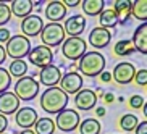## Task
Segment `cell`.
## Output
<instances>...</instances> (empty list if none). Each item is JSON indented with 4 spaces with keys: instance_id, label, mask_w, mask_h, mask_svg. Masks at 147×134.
Masks as SVG:
<instances>
[{
    "instance_id": "6da1fadb",
    "label": "cell",
    "mask_w": 147,
    "mask_h": 134,
    "mask_svg": "<svg viewBox=\"0 0 147 134\" xmlns=\"http://www.w3.org/2000/svg\"><path fill=\"white\" fill-rule=\"evenodd\" d=\"M69 99L60 87H47V91L40 95V108L45 113H60L65 110Z\"/></svg>"
},
{
    "instance_id": "7a4b0ae2",
    "label": "cell",
    "mask_w": 147,
    "mask_h": 134,
    "mask_svg": "<svg viewBox=\"0 0 147 134\" xmlns=\"http://www.w3.org/2000/svg\"><path fill=\"white\" fill-rule=\"evenodd\" d=\"M105 63H107L105 57L97 50H92V52H86L79 58L78 69L87 78H94L105 71Z\"/></svg>"
},
{
    "instance_id": "3957f363",
    "label": "cell",
    "mask_w": 147,
    "mask_h": 134,
    "mask_svg": "<svg viewBox=\"0 0 147 134\" xmlns=\"http://www.w3.org/2000/svg\"><path fill=\"white\" fill-rule=\"evenodd\" d=\"M39 36H40V39H42V45H45V47H49V48L63 44V40H65V37H66L61 23H47V24L42 28Z\"/></svg>"
},
{
    "instance_id": "277c9868",
    "label": "cell",
    "mask_w": 147,
    "mask_h": 134,
    "mask_svg": "<svg viewBox=\"0 0 147 134\" xmlns=\"http://www.w3.org/2000/svg\"><path fill=\"white\" fill-rule=\"evenodd\" d=\"M29 50H31V42L23 34L11 36L7 42V47H5V53L13 60H23L24 57H28Z\"/></svg>"
},
{
    "instance_id": "5b68a950",
    "label": "cell",
    "mask_w": 147,
    "mask_h": 134,
    "mask_svg": "<svg viewBox=\"0 0 147 134\" xmlns=\"http://www.w3.org/2000/svg\"><path fill=\"white\" fill-rule=\"evenodd\" d=\"M15 95L18 100H34L39 94V82L34 79V76H23L15 84Z\"/></svg>"
},
{
    "instance_id": "8992f818",
    "label": "cell",
    "mask_w": 147,
    "mask_h": 134,
    "mask_svg": "<svg viewBox=\"0 0 147 134\" xmlns=\"http://www.w3.org/2000/svg\"><path fill=\"white\" fill-rule=\"evenodd\" d=\"M86 48H87V42L82 37H68V39L63 40L61 53L66 60L76 61L86 53Z\"/></svg>"
},
{
    "instance_id": "52a82bcc",
    "label": "cell",
    "mask_w": 147,
    "mask_h": 134,
    "mask_svg": "<svg viewBox=\"0 0 147 134\" xmlns=\"http://www.w3.org/2000/svg\"><path fill=\"white\" fill-rule=\"evenodd\" d=\"M79 113H76V110H71V108H65L61 110L60 113H57V121L55 126L58 129L65 131V133H71L79 126Z\"/></svg>"
},
{
    "instance_id": "ba28073f",
    "label": "cell",
    "mask_w": 147,
    "mask_h": 134,
    "mask_svg": "<svg viewBox=\"0 0 147 134\" xmlns=\"http://www.w3.org/2000/svg\"><path fill=\"white\" fill-rule=\"evenodd\" d=\"M28 58H29V61L34 66L45 68V66L52 65L53 52H52V48L45 47V45H37V47H34V48H31V50H29Z\"/></svg>"
},
{
    "instance_id": "9c48e42d",
    "label": "cell",
    "mask_w": 147,
    "mask_h": 134,
    "mask_svg": "<svg viewBox=\"0 0 147 134\" xmlns=\"http://www.w3.org/2000/svg\"><path fill=\"white\" fill-rule=\"evenodd\" d=\"M134 74H136V68H134L133 63H129V61H120L113 68L112 79H115V82H118V84H129L134 79Z\"/></svg>"
},
{
    "instance_id": "30bf717a",
    "label": "cell",
    "mask_w": 147,
    "mask_h": 134,
    "mask_svg": "<svg viewBox=\"0 0 147 134\" xmlns=\"http://www.w3.org/2000/svg\"><path fill=\"white\" fill-rule=\"evenodd\" d=\"M58 84H60V89L65 92L66 95L68 94L76 95L82 89V76L78 73H66V74L61 76Z\"/></svg>"
},
{
    "instance_id": "8fae6325",
    "label": "cell",
    "mask_w": 147,
    "mask_h": 134,
    "mask_svg": "<svg viewBox=\"0 0 147 134\" xmlns=\"http://www.w3.org/2000/svg\"><path fill=\"white\" fill-rule=\"evenodd\" d=\"M44 28V23L40 16L37 15H29V16L23 18L21 21V31L24 37H37Z\"/></svg>"
},
{
    "instance_id": "7c38bea8",
    "label": "cell",
    "mask_w": 147,
    "mask_h": 134,
    "mask_svg": "<svg viewBox=\"0 0 147 134\" xmlns=\"http://www.w3.org/2000/svg\"><path fill=\"white\" fill-rule=\"evenodd\" d=\"M15 121L23 129H31L36 125V121H37V112L31 107L18 108V112L15 113Z\"/></svg>"
},
{
    "instance_id": "4fadbf2b",
    "label": "cell",
    "mask_w": 147,
    "mask_h": 134,
    "mask_svg": "<svg viewBox=\"0 0 147 134\" xmlns=\"http://www.w3.org/2000/svg\"><path fill=\"white\" fill-rule=\"evenodd\" d=\"M97 104V94L91 89H81L78 94L74 95V105L78 110H92Z\"/></svg>"
},
{
    "instance_id": "5bb4252c",
    "label": "cell",
    "mask_w": 147,
    "mask_h": 134,
    "mask_svg": "<svg viewBox=\"0 0 147 134\" xmlns=\"http://www.w3.org/2000/svg\"><path fill=\"white\" fill-rule=\"evenodd\" d=\"M65 34H68L69 37H79L82 34V31L86 29V18L82 15H74L69 16L65 21Z\"/></svg>"
},
{
    "instance_id": "9a60e30c",
    "label": "cell",
    "mask_w": 147,
    "mask_h": 134,
    "mask_svg": "<svg viewBox=\"0 0 147 134\" xmlns=\"http://www.w3.org/2000/svg\"><path fill=\"white\" fill-rule=\"evenodd\" d=\"M39 79H40V84L47 87H55L61 79V71L58 66L55 65H49L45 68L40 69L39 73Z\"/></svg>"
},
{
    "instance_id": "2e32d148",
    "label": "cell",
    "mask_w": 147,
    "mask_h": 134,
    "mask_svg": "<svg viewBox=\"0 0 147 134\" xmlns=\"http://www.w3.org/2000/svg\"><path fill=\"white\" fill-rule=\"evenodd\" d=\"M112 40V34L108 29H104V28H94V29L89 32V44H91L94 48H104L107 47Z\"/></svg>"
},
{
    "instance_id": "e0dca14e",
    "label": "cell",
    "mask_w": 147,
    "mask_h": 134,
    "mask_svg": "<svg viewBox=\"0 0 147 134\" xmlns=\"http://www.w3.org/2000/svg\"><path fill=\"white\" fill-rule=\"evenodd\" d=\"M18 108H20V100L13 92H3L0 94V115H11V113H16Z\"/></svg>"
},
{
    "instance_id": "ac0fdd59",
    "label": "cell",
    "mask_w": 147,
    "mask_h": 134,
    "mask_svg": "<svg viewBox=\"0 0 147 134\" xmlns=\"http://www.w3.org/2000/svg\"><path fill=\"white\" fill-rule=\"evenodd\" d=\"M44 11H45V16H47V20L50 23H58L66 16L68 8L61 3L60 0H53V2L47 3V7H45Z\"/></svg>"
},
{
    "instance_id": "d6986e66",
    "label": "cell",
    "mask_w": 147,
    "mask_h": 134,
    "mask_svg": "<svg viewBox=\"0 0 147 134\" xmlns=\"http://www.w3.org/2000/svg\"><path fill=\"white\" fill-rule=\"evenodd\" d=\"M131 44H133L134 50L141 52L142 55L147 53V24L146 23H142L141 26H138V29L134 31Z\"/></svg>"
},
{
    "instance_id": "ffe728a7",
    "label": "cell",
    "mask_w": 147,
    "mask_h": 134,
    "mask_svg": "<svg viewBox=\"0 0 147 134\" xmlns=\"http://www.w3.org/2000/svg\"><path fill=\"white\" fill-rule=\"evenodd\" d=\"M10 11L18 18H26L32 11V0H13Z\"/></svg>"
},
{
    "instance_id": "44dd1931",
    "label": "cell",
    "mask_w": 147,
    "mask_h": 134,
    "mask_svg": "<svg viewBox=\"0 0 147 134\" xmlns=\"http://www.w3.org/2000/svg\"><path fill=\"white\" fill-rule=\"evenodd\" d=\"M113 10H115V13H117L118 23L125 24V23L129 20V15H131V2L129 0H117Z\"/></svg>"
},
{
    "instance_id": "7402d4cb",
    "label": "cell",
    "mask_w": 147,
    "mask_h": 134,
    "mask_svg": "<svg viewBox=\"0 0 147 134\" xmlns=\"http://www.w3.org/2000/svg\"><path fill=\"white\" fill-rule=\"evenodd\" d=\"M82 5V11L89 16H97L104 11V7H105V2L104 0H82L81 2Z\"/></svg>"
},
{
    "instance_id": "603a6c76",
    "label": "cell",
    "mask_w": 147,
    "mask_h": 134,
    "mask_svg": "<svg viewBox=\"0 0 147 134\" xmlns=\"http://www.w3.org/2000/svg\"><path fill=\"white\" fill-rule=\"evenodd\" d=\"M34 133L36 134H53L55 133V121L49 116L37 118L34 125Z\"/></svg>"
},
{
    "instance_id": "cb8c5ba5",
    "label": "cell",
    "mask_w": 147,
    "mask_h": 134,
    "mask_svg": "<svg viewBox=\"0 0 147 134\" xmlns=\"http://www.w3.org/2000/svg\"><path fill=\"white\" fill-rule=\"evenodd\" d=\"M99 23H100V28H104V29L115 28V26L118 24V18H117L115 10H113V8L104 10V11L99 15Z\"/></svg>"
},
{
    "instance_id": "d4e9b609",
    "label": "cell",
    "mask_w": 147,
    "mask_h": 134,
    "mask_svg": "<svg viewBox=\"0 0 147 134\" xmlns=\"http://www.w3.org/2000/svg\"><path fill=\"white\" fill-rule=\"evenodd\" d=\"M102 126L95 118H87L82 123H79V133L81 134H100Z\"/></svg>"
},
{
    "instance_id": "484cf974",
    "label": "cell",
    "mask_w": 147,
    "mask_h": 134,
    "mask_svg": "<svg viewBox=\"0 0 147 134\" xmlns=\"http://www.w3.org/2000/svg\"><path fill=\"white\" fill-rule=\"evenodd\" d=\"M131 13L136 20L146 21L147 20V0H136L131 2Z\"/></svg>"
},
{
    "instance_id": "4316f807",
    "label": "cell",
    "mask_w": 147,
    "mask_h": 134,
    "mask_svg": "<svg viewBox=\"0 0 147 134\" xmlns=\"http://www.w3.org/2000/svg\"><path fill=\"white\" fill-rule=\"evenodd\" d=\"M26 73H28V63L24 60H13L11 63H10V68H8L10 76H15V78L20 79Z\"/></svg>"
},
{
    "instance_id": "83f0119b",
    "label": "cell",
    "mask_w": 147,
    "mask_h": 134,
    "mask_svg": "<svg viewBox=\"0 0 147 134\" xmlns=\"http://www.w3.org/2000/svg\"><path fill=\"white\" fill-rule=\"evenodd\" d=\"M113 52L118 57H126V55H131V53L134 52V47H133V44H131L129 39H123V40H118V42L115 44Z\"/></svg>"
},
{
    "instance_id": "f1b7e54d",
    "label": "cell",
    "mask_w": 147,
    "mask_h": 134,
    "mask_svg": "<svg viewBox=\"0 0 147 134\" xmlns=\"http://www.w3.org/2000/svg\"><path fill=\"white\" fill-rule=\"evenodd\" d=\"M139 125V120L136 115H133V113H126V115H123L120 120V126L123 128L125 131H134L136 129V126Z\"/></svg>"
},
{
    "instance_id": "f546056e",
    "label": "cell",
    "mask_w": 147,
    "mask_h": 134,
    "mask_svg": "<svg viewBox=\"0 0 147 134\" xmlns=\"http://www.w3.org/2000/svg\"><path fill=\"white\" fill-rule=\"evenodd\" d=\"M10 84H11V76L8 74L7 69L0 66V94H3V92L8 91Z\"/></svg>"
},
{
    "instance_id": "4dcf8cb0",
    "label": "cell",
    "mask_w": 147,
    "mask_h": 134,
    "mask_svg": "<svg viewBox=\"0 0 147 134\" xmlns=\"http://www.w3.org/2000/svg\"><path fill=\"white\" fill-rule=\"evenodd\" d=\"M10 20H11L10 7L8 5H5V3H0V26H5Z\"/></svg>"
},
{
    "instance_id": "1f68e13d",
    "label": "cell",
    "mask_w": 147,
    "mask_h": 134,
    "mask_svg": "<svg viewBox=\"0 0 147 134\" xmlns=\"http://www.w3.org/2000/svg\"><path fill=\"white\" fill-rule=\"evenodd\" d=\"M134 79H136V82H138V86L146 87L147 86V69L142 68V69H139V71H136Z\"/></svg>"
},
{
    "instance_id": "d6a6232c",
    "label": "cell",
    "mask_w": 147,
    "mask_h": 134,
    "mask_svg": "<svg viewBox=\"0 0 147 134\" xmlns=\"http://www.w3.org/2000/svg\"><path fill=\"white\" fill-rule=\"evenodd\" d=\"M144 97H141V95H133L129 99V107L134 108V110H139V108H142L144 107Z\"/></svg>"
},
{
    "instance_id": "836d02e7",
    "label": "cell",
    "mask_w": 147,
    "mask_h": 134,
    "mask_svg": "<svg viewBox=\"0 0 147 134\" xmlns=\"http://www.w3.org/2000/svg\"><path fill=\"white\" fill-rule=\"evenodd\" d=\"M10 37H11V32L7 28H0V42H8Z\"/></svg>"
},
{
    "instance_id": "e575fe53",
    "label": "cell",
    "mask_w": 147,
    "mask_h": 134,
    "mask_svg": "<svg viewBox=\"0 0 147 134\" xmlns=\"http://www.w3.org/2000/svg\"><path fill=\"white\" fill-rule=\"evenodd\" d=\"M136 134H147V121L144 120V121H141L138 126H136Z\"/></svg>"
},
{
    "instance_id": "d590c367",
    "label": "cell",
    "mask_w": 147,
    "mask_h": 134,
    "mask_svg": "<svg viewBox=\"0 0 147 134\" xmlns=\"http://www.w3.org/2000/svg\"><path fill=\"white\" fill-rule=\"evenodd\" d=\"M7 128H8V121H7V116L0 115V134H3Z\"/></svg>"
},
{
    "instance_id": "8d00e7d4",
    "label": "cell",
    "mask_w": 147,
    "mask_h": 134,
    "mask_svg": "<svg viewBox=\"0 0 147 134\" xmlns=\"http://www.w3.org/2000/svg\"><path fill=\"white\" fill-rule=\"evenodd\" d=\"M61 3L65 5L66 8H74V7H78L79 3H81V2H79V0H63V2H61Z\"/></svg>"
},
{
    "instance_id": "74e56055",
    "label": "cell",
    "mask_w": 147,
    "mask_h": 134,
    "mask_svg": "<svg viewBox=\"0 0 147 134\" xmlns=\"http://www.w3.org/2000/svg\"><path fill=\"white\" fill-rule=\"evenodd\" d=\"M99 76H100V79H102V82H110V81H112V73L104 71V73H100Z\"/></svg>"
},
{
    "instance_id": "f35d334b",
    "label": "cell",
    "mask_w": 147,
    "mask_h": 134,
    "mask_svg": "<svg viewBox=\"0 0 147 134\" xmlns=\"http://www.w3.org/2000/svg\"><path fill=\"white\" fill-rule=\"evenodd\" d=\"M5 58H7V53H5V47H2L0 45V65L5 61Z\"/></svg>"
},
{
    "instance_id": "ab89813d",
    "label": "cell",
    "mask_w": 147,
    "mask_h": 134,
    "mask_svg": "<svg viewBox=\"0 0 147 134\" xmlns=\"http://www.w3.org/2000/svg\"><path fill=\"white\" fill-rule=\"evenodd\" d=\"M113 100H115V95H113L112 92H107V94H105V102H107V104H112Z\"/></svg>"
},
{
    "instance_id": "60d3db41",
    "label": "cell",
    "mask_w": 147,
    "mask_h": 134,
    "mask_svg": "<svg viewBox=\"0 0 147 134\" xmlns=\"http://www.w3.org/2000/svg\"><path fill=\"white\" fill-rule=\"evenodd\" d=\"M95 115H97V116H104V115H105V108L104 107L95 108Z\"/></svg>"
},
{
    "instance_id": "b9f144b4",
    "label": "cell",
    "mask_w": 147,
    "mask_h": 134,
    "mask_svg": "<svg viewBox=\"0 0 147 134\" xmlns=\"http://www.w3.org/2000/svg\"><path fill=\"white\" fill-rule=\"evenodd\" d=\"M20 134H36V133H34V131H32V129H23V131H21V133H20Z\"/></svg>"
},
{
    "instance_id": "7bdbcfd3",
    "label": "cell",
    "mask_w": 147,
    "mask_h": 134,
    "mask_svg": "<svg viewBox=\"0 0 147 134\" xmlns=\"http://www.w3.org/2000/svg\"><path fill=\"white\" fill-rule=\"evenodd\" d=\"M142 112H144V116H147V107H146V104H144V107H142Z\"/></svg>"
},
{
    "instance_id": "ee69618b",
    "label": "cell",
    "mask_w": 147,
    "mask_h": 134,
    "mask_svg": "<svg viewBox=\"0 0 147 134\" xmlns=\"http://www.w3.org/2000/svg\"><path fill=\"white\" fill-rule=\"evenodd\" d=\"M3 134H5V133H3Z\"/></svg>"
}]
</instances>
